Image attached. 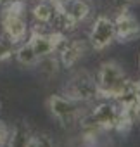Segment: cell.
<instances>
[{
  "label": "cell",
  "mask_w": 140,
  "mask_h": 147,
  "mask_svg": "<svg viewBox=\"0 0 140 147\" xmlns=\"http://www.w3.org/2000/svg\"><path fill=\"white\" fill-rule=\"evenodd\" d=\"M95 80H97L100 99H107V100L118 99L130 83V78L126 76L123 66L116 61H104L95 75Z\"/></svg>",
  "instance_id": "6da1fadb"
},
{
  "label": "cell",
  "mask_w": 140,
  "mask_h": 147,
  "mask_svg": "<svg viewBox=\"0 0 140 147\" xmlns=\"http://www.w3.org/2000/svg\"><path fill=\"white\" fill-rule=\"evenodd\" d=\"M64 95L73 99L78 104H81V102L87 104V102H94V100L100 99L97 80L87 69L76 71L75 75L67 80V83L64 85Z\"/></svg>",
  "instance_id": "7a4b0ae2"
},
{
  "label": "cell",
  "mask_w": 140,
  "mask_h": 147,
  "mask_svg": "<svg viewBox=\"0 0 140 147\" xmlns=\"http://www.w3.org/2000/svg\"><path fill=\"white\" fill-rule=\"evenodd\" d=\"M24 2L23 0H14L11 5L5 7V12L2 16V30H4V36L12 43L18 45L23 40H26V35L30 31L24 18Z\"/></svg>",
  "instance_id": "3957f363"
},
{
  "label": "cell",
  "mask_w": 140,
  "mask_h": 147,
  "mask_svg": "<svg viewBox=\"0 0 140 147\" xmlns=\"http://www.w3.org/2000/svg\"><path fill=\"white\" fill-rule=\"evenodd\" d=\"M47 109L61 123L62 128H73L81 118V111L78 107V102L66 97L64 94L50 95L47 99Z\"/></svg>",
  "instance_id": "277c9868"
},
{
  "label": "cell",
  "mask_w": 140,
  "mask_h": 147,
  "mask_svg": "<svg viewBox=\"0 0 140 147\" xmlns=\"http://www.w3.org/2000/svg\"><path fill=\"white\" fill-rule=\"evenodd\" d=\"M30 38V45L33 49V52L36 54V57H45V55H50V54H55L57 49L61 47V43L66 40V35L61 33V31H50V33H45L43 30H40V26H33L30 31H28Z\"/></svg>",
  "instance_id": "5b68a950"
},
{
  "label": "cell",
  "mask_w": 140,
  "mask_h": 147,
  "mask_svg": "<svg viewBox=\"0 0 140 147\" xmlns=\"http://www.w3.org/2000/svg\"><path fill=\"white\" fill-rule=\"evenodd\" d=\"M114 23V38L121 43H130L133 40L140 38V21L126 9H123L116 19H112Z\"/></svg>",
  "instance_id": "8992f818"
},
{
  "label": "cell",
  "mask_w": 140,
  "mask_h": 147,
  "mask_svg": "<svg viewBox=\"0 0 140 147\" xmlns=\"http://www.w3.org/2000/svg\"><path fill=\"white\" fill-rule=\"evenodd\" d=\"M88 40H90L92 47L99 52L111 47L112 42L116 40L114 38V23H112V19L107 18V16H99L92 24Z\"/></svg>",
  "instance_id": "52a82bcc"
},
{
  "label": "cell",
  "mask_w": 140,
  "mask_h": 147,
  "mask_svg": "<svg viewBox=\"0 0 140 147\" xmlns=\"http://www.w3.org/2000/svg\"><path fill=\"white\" fill-rule=\"evenodd\" d=\"M57 52H59V62L64 67H73L87 54V43L85 40H80V38L64 40L57 49Z\"/></svg>",
  "instance_id": "ba28073f"
},
{
  "label": "cell",
  "mask_w": 140,
  "mask_h": 147,
  "mask_svg": "<svg viewBox=\"0 0 140 147\" xmlns=\"http://www.w3.org/2000/svg\"><path fill=\"white\" fill-rule=\"evenodd\" d=\"M50 2H52V7H54V14H52V19H50V24L54 26V30L61 31L64 35L75 31L78 23L67 12V9L64 5V0H50Z\"/></svg>",
  "instance_id": "9c48e42d"
},
{
  "label": "cell",
  "mask_w": 140,
  "mask_h": 147,
  "mask_svg": "<svg viewBox=\"0 0 140 147\" xmlns=\"http://www.w3.org/2000/svg\"><path fill=\"white\" fill-rule=\"evenodd\" d=\"M31 130L26 123H18L11 131H9V138H7V147H28L30 137H31Z\"/></svg>",
  "instance_id": "30bf717a"
},
{
  "label": "cell",
  "mask_w": 140,
  "mask_h": 147,
  "mask_svg": "<svg viewBox=\"0 0 140 147\" xmlns=\"http://www.w3.org/2000/svg\"><path fill=\"white\" fill-rule=\"evenodd\" d=\"M64 5H66L67 12L75 18L76 23L85 21L88 18V14H90V5L85 2V0H67V2L64 0Z\"/></svg>",
  "instance_id": "8fae6325"
},
{
  "label": "cell",
  "mask_w": 140,
  "mask_h": 147,
  "mask_svg": "<svg viewBox=\"0 0 140 147\" xmlns=\"http://www.w3.org/2000/svg\"><path fill=\"white\" fill-rule=\"evenodd\" d=\"M33 18L36 23L40 24H50V19H52V14H54V7H52V2L50 0H43V2L36 4L31 11Z\"/></svg>",
  "instance_id": "7c38bea8"
},
{
  "label": "cell",
  "mask_w": 140,
  "mask_h": 147,
  "mask_svg": "<svg viewBox=\"0 0 140 147\" xmlns=\"http://www.w3.org/2000/svg\"><path fill=\"white\" fill-rule=\"evenodd\" d=\"M14 55H16L18 62L23 64V66H26V67H28V66H35L36 61H38L36 54L33 52V49H31V45H30V42L21 43V45L14 50Z\"/></svg>",
  "instance_id": "4fadbf2b"
},
{
  "label": "cell",
  "mask_w": 140,
  "mask_h": 147,
  "mask_svg": "<svg viewBox=\"0 0 140 147\" xmlns=\"http://www.w3.org/2000/svg\"><path fill=\"white\" fill-rule=\"evenodd\" d=\"M35 66H38V69L43 73V75H47V76H54V75L59 73V59L54 54L45 55V57H38Z\"/></svg>",
  "instance_id": "5bb4252c"
},
{
  "label": "cell",
  "mask_w": 140,
  "mask_h": 147,
  "mask_svg": "<svg viewBox=\"0 0 140 147\" xmlns=\"http://www.w3.org/2000/svg\"><path fill=\"white\" fill-rule=\"evenodd\" d=\"M28 147H54V142L47 133H31Z\"/></svg>",
  "instance_id": "9a60e30c"
},
{
  "label": "cell",
  "mask_w": 140,
  "mask_h": 147,
  "mask_svg": "<svg viewBox=\"0 0 140 147\" xmlns=\"http://www.w3.org/2000/svg\"><path fill=\"white\" fill-rule=\"evenodd\" d=\"M14 55V45L5 38L0 36V62H5Z\"/></svg>",
  "instance_id": "2e32d148"
},
{
  "label": "cell",
  "mask_w": 140,
  "mask_h": 147,
  "mask_svg": "<svg viewBox=\"0 0 140 147\" xmlns=\"http://www.w3.org/2000/svg\"><path fill=\"white\" fill-rule=\"evenodd\" d=\"M9 126L4 123V121H0V147H4L7 144V138H9Z\"/></svg>",
  "instance_id": "e0dca14e"
},
{
  "label": "cell",
  "mask_w": 140,
  "mask_h": 147,
  "mask_svg": "<svg viewBox=\"0 0 140 147\" xmlns=\"http://www.w3.org/2000/svg\"><path fill=\"white\" fill-rule=\"evenodd\" d=\"M14 2V0H0V7H7Z\"/></svg>",
  "instance_id": "ac0fdd59"
},
{
  "label": "cell",
  "mask_w": 140,
  "mask_h": 147,
  "mask_svg": "<svg viewBox=\"0 0 140 147\" xmlns=\"http://www.w3.org/2000/svg\"><path fill=\"white\" fill-rule=\"evenodd\" d=\"M137 2H138V0H137Z\"/></svg>",
  "instance_id": "d6986e66"
}]
</instances>
